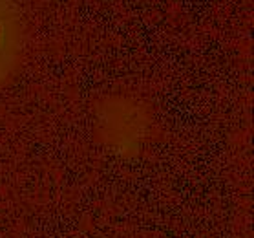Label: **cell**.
Wrapping results in <instances>:
<instances>
[{
  "instance_id": "6da1fadb",
  "label": "cell",
  "mask_w": 254,
  "mask_h": 238,
  "mask_svg": "<svg viewBox=\"0 0 254 238\" xmlns=\"http://www.w3.org/2000/svg\"><path fill=\"white\" fill-rule=\"evenodd\" d=\"M101 140L119 152L137 151L148 134V114L130 97L114 95L104 99L97 116Z\"/></svg>"
},
{
  "instance_id": "7a4b0ae2",
  "label": "cell",
  "mask_w": 254,
  "mask_h": 238,
  "mask_svg": "<svg viewBox=\"0 0 254 238\" xmlns=\"http://www.w3.org/2000/svg\"><path fill=\"white\" fill-rule=\"evenodd\" d=\"M26 46V29L15 0H0V90L18 72Z\"/></svg>"
}]
</instances>
